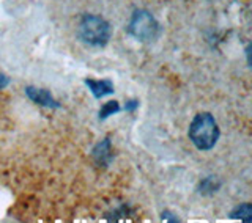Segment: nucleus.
Listing matches in <instances>:
<instances>
[{
    "instance_id": "7",
    "label": "nucleus",
    "mask_w": 252,
    "mask_h": 223,
    "mask_svg": "<svg viewBox=\"0 0 252 223\" xmlns=\"http://www.w3.org/2000/svg\"><path fill=\"white\" fill-rule=\"evenodd\" d=\"M93 156L101 165H107V162H110V140L104 139L101 143H98L94 146Z\"/></svg>"
},
{
    "instance_id": "1",
    "label": "nucleus",
    "mask_w": 252,
    "mask_h": 223,
    "mask_svg": "<svg viewBox=\"0 0 252 223\" xmlns=\"http://www.w3.org/2000/svg\"><path fill=\"white\" fill-rule=\"evenodd\" d=\"M189 140L192 145L200 151H210L216 146L220 137V131L218 121L211 113L203 112V113L195 115L189 124Z\"/></svg>"
},
{
    "instance_id": "5",
    "label": "nucleus",
    "mask_w": 252,
    "mask_h": 223,
    "mask_svg": "<svg viewBox=\"0 0 252 223\" xmlns=\"http://www.w3.org/2000/svg\"><path fill=\"white\" fill-rule=\"evenodd\" d=\"M85 85L96 99H101L107 94L114 93V84L110 81H93V79H85Z\"/></svg>"
},
{
    "instance_id": "12",
    "label": "nucleus",
    "mask_w": 252,
    "mask_h": 223,
    "mask_svg": "<svg viewBox=\"0 0 252 223\" xmlns=\"http://www.w3.org/2000/svg\"><path fill=\"white\" fill-rule=\"evenodd\" d=\"M161 219H162V220H170V222H180V220H178L177 217H170V212H167V211H165V212H162Z\"/></svg>"
},
{
    "instance_id": "2",
    "label": "nucleus",
    "mask_w": 252,
    "mask_h": 223,
    "mask_svg": "<svg viewBox=\"0 0 252 223\" xmlns=\"http://www.w3.org/2000/svg\"><path fill=\"white\" fill-rule=\"evenodd\" d=\"M110 35H112V28L104 18L94 14H87L82 18L81 26H79V38L84 43L94 47H102L109 43Z\"/></svg>"
},
{
    "instance_id": "3",
    "label": "nucleus",
    "mask_w": 252,
    "mask_h": 223,
    "mask_svg": "<svg viewBox=\"0 0 252 223\" xmlns=\"http://www.w3.org/2000/svg\"><path fill=\"white\" fill-rule=\"evenodd\" d=\"M129 35L139 41H153L159 35V22L155 19L153 14L145 10H137L132 14L128 27Z\"/></svg>"
},
{
    "instance_id": "6",
    "label": "nucleus",
    "mask_w": 252,
    "mask_h": 223,
    "mask_svg": "<svg viewBox=\"0 0 252 223\" xmlns=\"http://www.w3.org/2000/svg\"><path fill=\"white\" fill-rule=\"evenodd\" d=\"M230 219L240 220L244 223H251L252 222V203H243V204L235 206L230 212Z\"/></svg>"
},
{
    "instance_id": "9",
    "label": "nucleus",
    "mask_w": 252,
    "mask_h": 223,
    "mask_svg": "<svg viewBox=\"0 0 252 223\" xmlns=\"http://www.w3.org/2000/svg\"><path fill=\"white\" fill-rule=\"evenodd\" d=\"M120 110H122V107H120V104H118L117 101H109V102H106V104L101 107V110H99V118L101 119H106L110 115L118 113Z\"/></svg>"
},
{
    "instance_id": "11",
    "label": "nucleus",
    "mask_w": 252,
    "mask_h": 223,
    "mask_svg": "<svg viewBox=\"0 0 252 223\" xmlns=\"http://www.w3.org/2000/svg\"><path fill=\"white\" fill-rule=\"evenodd\" d=\"M8 84H10V79H8L5 74H2V73H0V90H3L5 88V86L8 85Z\"/></svg>"
},
{
    "instance_id": "4",
    "label": "nucleus",
    "mask_w": 252,
    "mask_h": 223,
    "mask_svg": "<svg viewBox=\"0 0 252 223\" xmlns=\"http://www.w3.org/2000/svg\"><path fill=\"white\" fill-rule=\"evenodd\" d=\"M26 94L30 101L36 102V104L49 109H59V102L51 94V91L43 90V88H35V86H29L26 90Z\"/></svg>"
},
{
    "instance_id": "13",
    "label": "nucleus",
    "mask_w": 252,
    "mask_h": 223,
    "mask_svg": "<svg viewBox=\"0 0 252 223\" xmlns=\"http://www.w3.org/2000/svg\"><path fill=\"white\" fill-rule=\"evenodd\" d=\"M136 107H137V102H136V101H129L128 104H126L125 109H126V110H132V109H136Z\"/></svg>"
},
{
    "instance_id": "10",
    "label": "nucleus",
    "mask_w": 252,
    "mask_h": 223,
    "mask_svg": "<svg viewBox=\"0 0 252 223\" xmlns=\"http://www.w3.org/2000/svg\"><path fill=\"white\" fill-rule=\"evenodd\" d=\"M244 54H246V60H248V65L252 69V43H249L244 49Z\"/></svg>"
},
{
    "instance_id": "8",
    "label": "nucleus",
    "mask_w": 252,
    "mask_h": 223,
    "mask_svg": "<svg viewBox=\"0 0 252 223\" xmlns=\"http://www.w3.org/2000/svg\"><path fill=\"white\" fill-rule=\"evenodd\" d=\"M219 187H220V182L215 176H208L200 182L199 190H200V194L208 195V194H215Z\"/></svg>"
}]
</instances>
